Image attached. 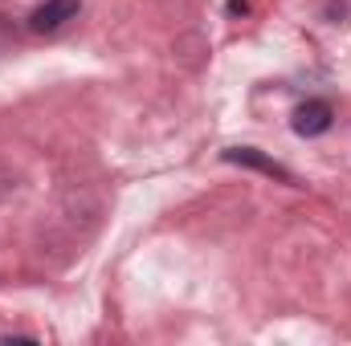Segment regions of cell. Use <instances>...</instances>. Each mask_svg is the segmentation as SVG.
I'll return each mask as SVG.
<instances>
[{
    "mask_svg": "<svg viewBox=\"0 0 351 346\" xmlns=\"http://www.w3.org/2000/svg\"><path fill=\"white\" fill-rule=\"evenodd\" d=\"M78 8H82V0H45L41 8H33L29 29H33V33H58L66 21L78 16Z\"/></svg>",
    "mask_w": 351,
    "mask_h": 346,
    "instance_id": "1",
    "label": "cell"
},
{
    "mask_svg": "<svg viewBox=\"0 0 351 346\" xmlns=\"http://www.w3.org/2000/svg\"><path fill=\"white\" fill-rule=\"evenodd\" d=\"M331 102H323V98H311V102H302L298 110H294V135H302V139H315V135H323V131H331Z\"/></svg>",
    "mask_w": 351,
    "mask_h": 346,
    "instance_id": "2",
    "label": "cell"
},
{
    "mask_svg": "<svg viewBox=\"0 0 351 346\" xmlns=\"http://www.w3.org/2000/svg\"><path fill=\"white\" fill-rule=\"evenodd\" d=\"M225 159H229V163H250V168H258V172H265V175H278L282 183H294V175L286 172V168H278L274 159L258 155L254 147H233V151H225Z\"/></svg>",
    "mask_w": 351,
    "mask_h": 346,
    "instance_id": "3",
    "label": "cell"
}]
</instances>
